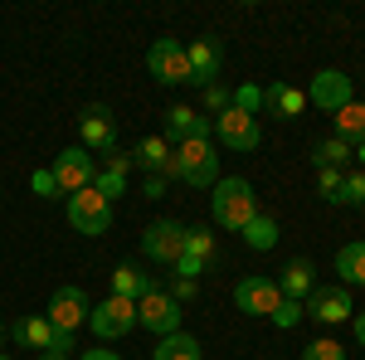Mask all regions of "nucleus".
<instances>
[{
	"label": "nucleus",
	"mask_w": 365,
	"mask_h": 360,
	"mask_svg": "<svg viewBox=\"0 0 365 360\" xmlns=\"http://www.w3.org/2000/svg\"><path fill=\"white\" fill-rule=\"evenodd\" d=\"M54 180H58V190H63V200L68 195H78L93 185V175H98V166H93V156H88L83 146H68V151H58L54 156Z\"/></svg>",
	"instance_id": "obj_11"
},
{
	"label": "nucleus",
	"mask_w": 365,
	"mask_h": 360,
	"mask_svg": "<svg viewBox=\"0 0 365 360\" xmlns=\"http://www.w3.org/2000/svg\"><path fill=\"white\" fill-rule=\"evenodd\" d=\"M141 253H146L151 263H161V268H175L180 253H185V224L180 220L146 224V229H141Z\"/></svg>",
	"instance_id": "obj_4"
},
{
	"label": "nucleus",
	"mask_w": 365,
	"mask_h": 360,
	"mask_svg": "<svg viewBox=\"0 0 365 360\" xmlns=\"http://www.w3.org/2000/svg\"><path fill=\"white\" fill-rule=\"evenodd\" d=\"M263 108L273 112V117H282V122H292V117H302V108H307V93L292 83H273L263 88Z\"/></svg>",
	"instance_id": "obj_20"
},
{
	"label": "nucleus",
	"mask_w": 365,
	"mask_h": 360,
	"mask_svg": "<svg viewBox=\"0 0 365 360\" xmlns=\"http://www.w3.org/2000/svg\"><path fill=\"white\" fill-rule=\"evenodd\" d=\"M210 210H215V224L229 229V234H244L249 220L258 215V195L244 175H229V180H215V195H210Z\"/></svg>",
	"instance_id": "obj_1"
},
{
	"label": "nucleus",
	"mask_w": 365,
	"mask_h": 360,
	"mask_svg": "<svg viewBox=\"0 0 365 360\" xmlns=\"http://www.w3.org/2000/svg\"><path fill=\"white\" fill-rule=\"evenodd\" d=\"M10 336H15L20 346H29V351H44V356H49V351H54V356H68V351H73V336L54 331V322H49L44 312H39V317H20V322L10 326Z\"/></svg>",
	"instance_id": "obj_6"
},
{
	"label": "nucleus",
	"mask_w": 365,
	"mask_h": 360,
	"mask_svg": "<svg viewBox=\"0 0 365 360\" xmlns=\"http://www.w3.org/2000/svg\"><path fill=\"white\" fill-rule=\"evenodd\" d=\"M170 180H185V185H215L220 180V151H215V141L210 137H195V141H180L175 146V175Z\"/></svg>",
	"instance_id": "obj_2"
},
{
	"label": "nucleus",
	"mask_w": 365,
	"mask_h": 360,
	"mask_svg": "<svg viewBox=\"0 0 365 360\" xmlns=\"http://www.w3.org/2000/svg\"><path fill=\"white\" fill-rule=\"evenodd\" d=\"M341 175H346V170H331V166H322V170H317V190L327 195V200H336V190H341Z\"/></svg>",
	"instance_id": "obj_35"
},
{
	"label": "nucleus",
	"mask_w": 365,
	"mask_h": 360,
	"mask_svg": "<svg viewBox=\"0 0 365 360\" xmlns=\"http://www.w3.org/2000/svg\"><path fill=\"white\" fill-rule=\"evenodd\" d=\"M336 273L341 287H365V244H346L336 253Z\"/></svg>",
	"instance_id": "obj_25"
},
{
	"label": "nucleus",
	"mask_w": 365,
	"mask_h": 360,
	"mask_svg": "<svg viewBox=\"0 0 365 360\" xmlns=\"http://www.w3.org/2000/svg\"><path fill=\"white\" fill-rule=\"evenodd\" d=\"M244 244H249V249H273V244H278V220H273V215H253L249 220V229H244Z\"/></svg>",
	"instance_id": "obj_27"
},
{
	"label": "nucleus",
	"mask_w": 365,
	"mask_h": 360,
	"mask_svg": "<svg viewBox=\"0 0 365 360\" xmlns=\"http://www.w3.org/2000/svg\"><path fill=\"white\" fill-rule=\"evenodd\" d=\"M302 360H346V346H336V341H312V346H302Z\"/></svg>",
	"instance_id": "obj_30"
},
{
	"label": "nucleus",
	"mask_w": 365,
	"mask_h": 360,
	"mask_svg": "<svg viewBox=\"0 0 365 360\" xmlns=\"http://www.w3.org/2000/svg\"><path fill=\"white\" fill-rule=\"evenodd\" d=\"M78 360H122V356H117V351H83Z\"/></svg>",
	"instance_id": "obj_39"
},
{
	"label": "nucleus",
	"mask_w": 365,
	"mask_h": 360,
	"mask_svg": "<svg viewBox=\"0 0 365 360\" xmlns=\"http://www.w3.org/2000/svg\"><path fill=\"white\" fill-rule=\"evenodd\" d=\"M336 137L351 141V146H361V141H365V103H361V98L346 103V108L336 112Z\"/></svg>",
	"instance_id": "obj_26"
},
{
	"label": "nucleus",
	"mask_w": 365,
	"mask_h": 360,
	"mask_svg": "<svg viewBox=\"0 0 365 360\" xmlns=\"http://www.w3.org/2000/svg\"><path fill=\"white\" fill-rule=\"evenodd\" d=\"M351 336H356V346H365V312L351 317Z\"/></svg>",
	"instance_id": "obj_38"
},
{
	"label": "nucleus",
	"mask_w": 365,
	"mask_h": 360,
	"mask_svg": "<svg viewBox=\"0 0 365 360\" xmlns=\"http://www.w3.org/2000/svg\"><path fill=\"white\" fill-rule=\"evenodd\" d=\"M210 127H215L210 137L220 141V146H229V151H253V146L263 141V132H258V117H253V112H239V108L220 112Z\"/></svg>",
	"instance_id": "obj_8"
},
{
	"label": "nucleus",
	"mask_w": 365,
	"mask_h": 360,
	"mask_svg": "<svg viewBox=\"0 0 365 360\" xmlns=\"http://www.w3.org/2000/svg\"><path fill=\"white\" fill-rule=\"evenodd\" d=\"M302 317H307V312H302V302H292V297H282V307L273 312V322H278L282 331H292V326H297Z\"/></svg>",
	"instance_id": "obj_33"
},
{
	"label": "nucleus",
	"mask_w": 365,
	"mask_h": 360,
	"mask_svg": "<svg viewBox=\"0 0 365 360\" xmlns=\"http://www.w3.org/2000/svg\"><path fill=\"white\" fill-rule=\"evenodd\" d=\"M302 312H312L317 322H327V326H336V322H351L356 317V307H351V287H312Z\"/></svg>",
	"instance_id": "obj_14"
},
{
	"label": "nucleus",
	"mask_w": 365,
	"mask_h": 360,
	"mask_svg": "<svg viewBox=\"0 0 365 360\" xmlns=\"http://www.w3.org/2000/svg\"><path fill=\"white\" fill-rule=\"evenodd\" d=\"M166 127H170V141L180 146V141H195V137H210L215 127H210V117H200L195 108H185V103H175L166 112Z\"/></svg>",
	"instance_id": "obj_19"
},
{
	"label": "nucleus",
	"mask_w": 365,
	"mask_h": 360,
	"mask_svg": "<svg viewBox=\"0 0 365 360\" xmlns=\"http://www.w3.org/2000/svg\"><path fill=\"white\" fill-rule=\"evenodd\" d=\"M195 292H200V282H190V277H175V287H170V297H175V302H190Z\"/></svg>",
	"instance_id": "obj_36"
},
{
	"label": "nucleus",
	"mask_w": 365,
	"mask_h": 360,
	"mask_svg": "<svg viewBox=\"0 0 365 360\" xmlns=\"http://www.w3.org/2000/svg\"><path fill=\"white\" fill-rule=\"evenodd\" d=\"M0 360H10V356H0Z\"/></svg>",
	"instance_id": "obj_42"
},
{
	"label": "nucleus",
	"mask_w": 365,
	"mask_h": 360,
	"mask_svg": "<svg viewBox=\"0 0 365 360\" xmlns=\"http://www.w3.org/2000/svg\"><path fill=\"white\" fill-rule=\"evenodd\" d=\"M151 287H156V282H151V273H141V268H132V263H117V268H113V297L141 302Z\"/></svg>",
	"instance_id": "obj_21"
},
{
	"label": "nucleus",
	"mask_w": 365,
	"mask_h": 360,
	"mask_svg": "<svg viewBox=\"0 0 365 360\" xmlns=\"http://www.w3.org/2000/svg\"><path fill=\"white\" fill-rule=\"evenodd\" d=\"M331 205H365V170H346Z\"/></svg>",
	"instance_id": "obj_29"
},
{
	"label": "nucleus",
	"mask_w": 365,
	"mask_h": 360,
	"mask_svg": "<svg viewBox=\"0 0 365 360\" xmlns=\"http://www.w3.org/2000/svg\"><path fill=\"white\" fill-rule=\"evenodd\" d=\"M44 360H73V356H54V351H49V356H44Z\"/></svg>",
	"instance_id": "obj_41"
},
{
	"label": "nucleus",
	"mask_w": 365,
	"mask_h": 360,
	"mask_svg": "<svg viewBox=\"0 0 365 360\" xmlns=\"http://www.w3.org/2000/svg\"><path fill=\"white\" fill-rule=\"evenodd\" d=\"M234 108H239V112H253V117H258V108H263V88H253V83L234 88Z\"/></svg>",
	"instance_id": "obj_32"
},
{
	"label": "nucleus",
	"mask_w": 365,
	"mask_h": 360,
	"mask_svg": "<svg viewBox=\"0 0 365 360\" xmlns=\"http://www.w3.org/2000/svg\"><path fill=\"white\" fill-rule=\"evenodd\" d=\"M185 58H190V83H215L220 78V63H225V44L220 39H195V44H185Z\"/></svg>",
	"instance_id": "obj_16"
},
{
	"label": "nucleus",
	"mask_w": 365,
	"mask_h": 360,
	"mask_svg": "<svg viewBox=\"0 0 365 360\" xmlns=\"http://www.w3.org/2000/svg\"><path fill=\"white\" fill-rule=\"evenodd\" d=\"M351 156H356V146H351V141H341V137H327V141H317V146H312V166H317V170H322V166L351 170Z\"/></svg>",
	"instance_id": "obj_22"
},
{
	"label": "nucleus",
	"mask_w": 365,
	"mask_h": 360,
	"mask_svg": "<svg viewBox=\"0 0 365 360\" xmlns=\"http://www.w3.org/2000/svg\"><path fill=\"white\" fill-rule=\"evenodd\" d=\"M29 190L39 195V200H58V180H54V170H34V175H29Z\"/></svg>",
	"instance_id": "obj_31"
},
{
	"label": "nucleus",
	"mask_w": 365,
	"mask_h": 360,
	"mask_svg": "<svg viewBox=\"0 0 365 360\" xmlns=\"http://www.w3.org/2000/svg\"><path fill=\"white\" fill-rule=\"evenodd\" d=\"M132 166H137V161H132L127 151H113V156H108V166L93 175V190H98L103 200H108V205H113L117 195H127V170H132Z\"/></svg>",
	"instance_id": "obj_18"
},
{
	"label": "nucleus",
	"mask_w": 365,
	"mask_h": 360,
	"mask_svg": "<svg viewBox=\"0 0 365 360\" xmlns=\"http://www.w3.org/2000/svg\"><path fill=\"white\" fill-rule=\"evenodd\" d=\"M44 317L54 322V331L78 336V326H88V317H93V302H88L83 287H58L54 297H49V312Z\"/></svg>",
	"instance_id": "obj_9"
},
{
	"label": "nucleus",
	"mask_w": 365,
	"mask_h": 360,
	"mask_svg": "<svg viewBox=\"0 0 365 360\" xmlns=\"http://www.w3.org/2000/svg\"><path fill=\"white\" fill-rule=\"evenodd\" d=\"M63 210H68V224H73L78 234H88V239H98V234H108V229H113V205L93 190V185L78 190V195H68V200H63Z\"/></svg>",
	"instance_id": "obj_3"
},
{
	"label": "nucleus",
	"mask_w": 365,
	"mask_h": 360,
	"mask_svg": "<svg viewBox=\"0 0 365 360\" xmlns=\"http://www.w3.org/2000/svg\"><path fill=\"white\" fill-rule=\"evenodd\" d=\"M137 326H146L156 341L170 336V331H180V302H175L170 292H161V287H151L137 302Z\"/></svg>",
	"instance_id": "obj_7"
},
{
	"label": "nucleus",
	"mask_w": 365,
	"mask_h": 360,
	"mask_svg": "<svg viewBox=\"0 0 365 360\" xmlns=\"http://www.w3.org/2000/svg\"><path fill=\"white\" fill-rule=\"evenodd\" d=\"M185 253H190L195 263H210V258H215V234H210L205 224H195V229H185Z\"/></svg>",
	"instance_id": "obj_28"
},
{
	"label": "nucleus",
	"mask_w": 365,
	"mask_h": 360,
	"mask_svg": "<svg viewBox=\"0 0 365 360\" xmlns=\"http://www.w3.org/2000/svg\"><path fill=\"white\" fill-rule=\"evenodd\" d=\"M312 108L331 112L336 117L346 103H356V83H351V73H341V68H322L317 78H312V93H307Z\"/></svg>",
	"instance_id": "obj_10"
},
{
	"label": "nucleus",
	"mask_w": 365,
	"mask_h": 360,
	"mask_svg": "<svg viewBox=\"0 0 365 360\" xmlns=\"http://www.w3.org/2000/svg\"><path fill=\"white\" fill-rule=\"evenodd\" d=\"M78 132H83V151H103V156L117 151V117L108 108H88L78 117Z\"/></svg>",
	"instance_id": "obj_15"
},
{
	"label": "nucleus",
	"mask_w": 365,
	"mask_h": 360,
	"mask_svg": "<svg viewBox=\"0 0 365 360\" xmlns=\"http://www.w3.org/2000/svg\"><path fill=\"white\" fill-rule=\"evenodd\" d=\"M278 287H282V297H292V302H307V292H312V263L292 258V263L282 268Z\"/></svg>",
	"instance_id": "obj_23"
},
{
	"label": "nucleus",
	"mask_w": 365,
	"mask_h": 360,
	"mask_svg": "<svg viewBox=\"0 0 365 360\" xmlns=\"http://www.w3.org/2000/svg\"><path fill=\"white\" fill-rule=\"evenodd\" d=\"M234 302H239V312H249V317H273L282 307V287L273 282V277H244L239 287H234Z\"/></svg>",
	"instance_id": "obj_12"
},
{
	"label": "nucleus",
	"mask_w": 365,
	"mask_h": 360,
	"mask_svg": "<svg viewBox=\"0 0 365 360\" xmlns=\"http://www.w3.org/2000/svg\"><path fill=\"white\" fill-rule=\"evenodd\" d=\"M132 161H137L146 175L170 180V175H175V146H170V137H141L137 151H132Z\"/></svg>",
	"instance_id": "obj_17"
},
{
	"label": "nucleus",
	"mask_w": 365,
	"mask_h": 360,
	"mask_svg": "<svg viewBox=\"0 0 365 360\" xmlns=\"http://www.w3.org/2000/svg\"><path fill=\"white\" fill-rule=\"evenodd\" d=\"M151 360H200V341L185 331H170L156 341V351H151Z\"/></svg>",
	"instance_id": "obj_24"
},
{
	"label": "nucleus",
	"mask_w": 365,
	"mask_h": 360,
	"mask_svg": "<svg viewBox=\"0 0 365 360\" xmlns=\"http://www.w3.org/2000/svg\"><path fill=\"white\" fill-rule=\"evenodd\" d=\"M88 326L103 336V341H117V336H127L132 326H137V302H127V297H108V302L93 307Z\"/></svg>",
	"instance_id": "obj_13"
},
{
	"label": "nucleus",
	"mask_w": 365,
	"mask_h": 360,
	"mask_svg": "<svg viewBox=\"0 0 365 360\" xmlns=\"http://www.w3.org/2000/svg\"><path fill=\"white\" fill-rule=\"evenodd\" d=\"M141 195H151V200H161V195H166V180H161V175H146V185H141Z\"/></svg>",
	"instance_id": "obj_37"
},
{
	"label": "nucleus",
	"mask_w": 365,
	"mask_h": 360,
	"mask_svg": "<svg viewBox=\"0 0 365 360\" xmlns=\"http://www.w3.org/2000/svg\"><path fill=\"white\" fill-rule=\"evenodd\" d=\"M356 170H365V141L356 146Z\"/></svg>",
	"instance_id": "obj_40"
},
{
	"label": "nucleus",
	"mask_w": 365,
	"mask_h": 360,
	"mask_svg": "<svg viewBox=\"0 0 365 360\" xmlns=\"http://www.w3.org/2000/svg\"><path fill=\"white\" fill-rule=\"evenodd\" d=\"M205 108L220 117V112L234 108V93H229V88H220V83H210V88H205Z\"/></svg>",
	"instance_id": "obj_34"
},
{
	"label": "nucleus",
	"mask_w": 365,
	"mask_h": 360,
	"mask_svg": "<svg viewBox=\"0 0 365 360\" xmlns=\"http://www.w3.org/2000/svg\"><path fill=\"white\" fill-rule=\"evenodd\" d=\"M146 68H151L156 83H166V88L190 83V58H185V44L180 39H156L146 49Z\"/></svg>",
	"instance_id": "obj_5"
}]
</instances>
